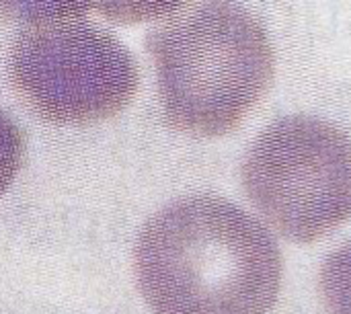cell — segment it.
<instances>
[{"label":"cell","instance_id":"6da1fadb","mask_svg":"<svg viewBox=\"0 0 351 314\" xmlns=\"http://www.w3.org/2000/svg\"><path fill=\"white\" fill-rule=\"evenodd\" d=\"M134 263L156 314H267L282 284L276 239L216 195L179 200L150 218Z\"/></svg>","mask_w":351,"mask_h":314},{"label":"cell","instance_id":"7a4b0ae2","mask_svg":"<svg viewBox=\"0 0 351 314\" xmlns=\"http://www.w3.org/2000/svg\"><path fill=\"white\" fill-rule=\"evenodd\" d=\"M165 119L179 132L218 138L265 97L274 47L263 25L232 4L179 10L148 35Z\"/></svg>","mask_w":351,"mask_h":314},{"label":"cell","instance_id":"3957f363","mask_svg":"<svg viewBox=\"0 0 351 314\" xmlns=\"http://www.w3.org/2000/svg\"><path fill=\"white\" fill-rule=\"evenodd\" d=\"M241 179L269 226L315 243L351 218V140L317 117H284L249 148Z\"/></svg>","mask_w":351,"mask_h":314},{"label":"cell","instance_id":"277c9868","mask_svg":"<svg viewBox=\"0 0 351 314\" xmlns=\"http://www.w3.org/2000/svg\"><path fill=\"white\" fill-rule=\"evenodd\" d=\"M58 8L25 29L10 53V78L41 117L56 123H97L123 111L140 82L130 49L111 33Z\"/></svg>","mask_w":351,"mask_h":314},{"label":"cell","instance_id":"5b68a950","mask_svg":"<svg viewBox=\"0 0 351 314\" xmlns=\"http://www.w3.org/2000/svg\"><path fill=\"white\" fill-rule=\"evenodd\" d=\"M319 284L329 314H351V241L323 263Z\"/></svg>","mask_w":351,"mask_h":314},{"label":"cell","instance_id":"8992f818","mask_svg":"<svg viewBox=\"0 0 351 314\" xmlns=\"http://www.w3.org/2000/svg\"><path fill=\"white\" fill-rule=\"evenodd\" d=\"M25 156V142L14 121L0 109V195L16 177Z\"/></svg>","mask_w":351,"mask_h":314}]
</instances>
